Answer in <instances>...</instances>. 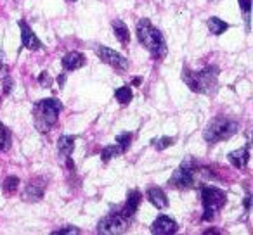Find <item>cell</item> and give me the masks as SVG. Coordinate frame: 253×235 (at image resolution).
Listing matches in <instances>:
<instances>
[{
	"label": "cell",
	"mask_w": 253,
	"mask_h": 235,
	"mask_svg": "<svg viewBox=\"0 0 253 235\" xmlns=\"http://www.w3.org/2000/svg\"><path fill=\"white\" fill-rule=\"evenodd\" d=\"M182 80L193 92L205 94V95H213L218 87V67L207 66L205 69L198 71V73L184 67Z\"/></svg>",
	"instance_id": "cell-1"
},
{
	"label": "cell",
	"mask_w": 253,
	"mask_h": 235,
	"mask_svg": "<svg viewBox=\"0 0 253 235\" xmlns=\"http://www.w3.org/2000/svg\"><path fill=\"white\" fill-rule=\"evenodd\" d=\"M137 38L142 43V47L149 50L153 57L162 59L167 56V42L163 38L162 32L149 23V19H141L137 23Z\"/></svg>",
	"instance_id": "cell-2"
},
{
	"label": "cell",
	"mask_w": 253,
	"mask_h": 235,
	"mask_svg": "<svg viewBox=\"0 0 253 235\" xmlns=\"http://www.w3.org/2000/svg\"><path fill=\"white\" fill-rule=\"evenodd\" d=\"M61 109H63V105L56 99H43V101L37 102L35 107H33V116H35L33 120H35L37 130L42 132V134L49 132L57 123Z\"/></svg>",
	"instance_id": "cell-3"
},
{
	"label": "cell",
	"mask_w": 253,
	"mask_h": 235,
	"mask_svg": "<svg viewBox=\"0 0 253 235\" xmlns=\"http://www.w3.org/2000/svg\"><path fill=\"white\" fill-rule=\"evenodd\" d=\"M236 132H238V123L220 116V118H215L207 125V128L203 132V138L208 144H217V142L231 138Z\"/></svg>",
	"instance_id": "cell-4"
},
{
	"label": "cell",
	"mask_w": 253,
	"mask_h": 235,
	"mask_svg": "<svg viewBox=\"0 0 253 235\" xmlns=\"http://www.w3.org/2000/svg\"><path fill=\"white\" fill-rule=\"evenodd\" d=\"M198 166L193 159H186L179 168L173 171L172 178L169 180V185L172 189H191L196 185V175H198Z\"/></svg>",
	"instance_id": "cell-5"
},
{
	"label": "cell",
	"mask_w": 253,
	"mask_h": 235,
	"mask_svg": "<svg viewBox=\"0 0 253 235\" xmlns=\"http://www.w3.org/2000/svg\"><path fill=\"white\" fill-rule=\"evenodd\" d=\"M201 201H203V220H213L215 213L225 204V192L217 187H203L201 189Z\"/></svg>",
	"instance_id": "cell-6"
},
{
	"label": "cell",
	"mask_w": 253,
	"mask_h": 235,
	"mask_svg": "<svg viewBox=\"0 0 253 235\" xmlns=\"http://www.w3.org/2000/svg\"><path fill=\"white\" fill-rule=\"evenodd\" d=\"M126 228H128V218H125L122 213H111L97 223V232L102 235L123 234Z\"/></svg>",
	"instance_id": "cell-7"
},
{
	"label": "cell",
	"mask_w": 253,
	"mask_h": 235,
	"mask_svg": "<svg viewBox=\"0 0 253 235\" xmlns=\"http://www.w3.org/2000/svg\"><path fill=\"white\" fill-rule=\"evenodd\" d=\"M95 54H97V56L101 57L102 63H106L108 66L115 67V69H120V71L128 69V61H126L123 56H120L118 52L111 50L109 47L99 45L97 49H95Z\"/></svg>",
	"instance_id": "cell-8"
},
{
	"label": "cell",
	"mask_w": 253,
	"mask_h": 235,
	"mask_svg": "<svg viewBox=\"0 0 253 235\" xmlns=\"http://www.w3.org/2000/svg\"><path fill=\"white\" fill-rule=\"evenodd\" d=\"M19 28H21V40H23V45L26 47L28 50H40L42 49V42L39 40V36L33 33V30L26 25L25 21H19Z\"/></svg>",
	"instance_id": "cell-9"
},
{
	"label": "cell",
	"mask_w": 253,
	"mask_h": 235,
	"mask_svg": "<svg viewBox=\"0 0 253 235\" xmlns=\"http://www.w3.org/2000/svg\"><path fill=\"white\" fill-rule=\"evenodd\" d=\"M43 192H45V183L42 180H33L26 185L25 192H23V199L28 202H37L43 197Z\"/></svg>",
	"instance_id": "cell-10"
},
{
	"label": "cell",
	"mask_w": 253,
	"mask_h": 235,
	"mask_svg": "<svg viewBox=\"0 0 253 235\" xmlns=\"http://www.w3.org/2000/svg\"><path fill=\"white\" fill-rule=\"evenodd\" d=\"M153 234H158V235H169V234H175L177 232V223L169 216H160L155 220L151 227Z\"/></svg>",
	"instance_id": "cell-11"
},
{
	"label": "cell",
	"mask_w": 253,
	"mask_h": 235,
	"mask_svg": "<svg viewBox=\"0 0 253 235\" xmlns=\"http://www.w3.org/2000/svg\"><path fill=\"white\" fill-rule=\"evenodd\" d=\"M141 192L139 190H130V192L126 194V202L122 209V214L125 218H132L137 211L139 204H141Z\"/></svg>",
	"instance_id": "cell-12"
},
{
	"label": "cell",
	"mask_w": 253,
	"mask_h": 235,
	"mask_svg": "<svg viewBox=\"0 0 253 235\" xmlns=\"http://www.w3.org/2000/svg\"><path fill=\"white\" fill-rule=\"evenodd\" d=\"M227 159H229V163H231L232 166H236V168H239V169L245 168V166L248 165V161H250V144H246L245 147L238 149V151L229 152Z\"/></svg>",
	"instance_id": "cell-13"
},
{
	"label": "cell",
	"mask_w": 253,
	"mask_h": 235,
	"mask_svg": "<svg viewBox=\"0 0 253 235\" xmlns=\"http://www.w3.org/2000/svg\"><path fill=\"white\" fill-rule=\"evenodd\" d=\"M146 197H148V201L156 207V209H165V207L169 206L167 194L163 192L162 189H158V187H151V189H148V192H146Z\"/></svg>",
	"instance_id": "cell-14"
},
{
	"label": "cell",
	"mask_w": 253,
	"mask_h": 235,
	"mask_svg": "<svg viewBox=\"0 0 253 235\" xmlns=\"http://www.w3.org/2000/svg\"><path fill=\"white\" fill-rule=\"evenodd\" d=\"M85 56L80 52H68L66 56L63 57V67L66 71H77L80 67L85 66Z\"/></svg>",
	"instance_id": "cell-15"
},
{
	"label": "cell",
	"mask_w": 253,
	"mask_h": 235,
	"mask_svg": "<svg viewBox=\"0 0 253 235\" xmlns=\"http://www.w3.org/2000/svg\"><path fill=\"white\" fill-rule=\"evenodd\" d=\"M113 26V33H115V36L118 38V42L122 43V45H128V42H130V33H128V28H126V25L122 21V19H115V21L111 23Z\"/></svg>",
	"instance_id": "cell-16"
},
{
	"label": "cell",
	"mask_w": 253,
	"mask_h": 235,
	"mask_svg": "<svg viewBox=\"0 0 253 235\" xmlns=\"http://www.w3.org/2000/svg\"><path fill=\"white\" fill-rule=\"evenodd\" d=\"M75 137H70V135H63V137L57 138V152H59L63 158H70L71 152L75 149Z\"/></svg>",
	"instance_id": "cell-17"
},
{
	"label": "cell",
	"mask_w": 253,
	"mask_h": 235,
	"mask_svg": "<svg viewBox=\"0 0 253 235\" xmlns=\"http://www.w3.org/2000/svg\"><path fill=\"white\" fill-rule=\"evenodd\" d=\"M207 26H208V30H210L211 35H222V33L229 28L227 23L222 21V19H218V18H210L207 21Z\"/></svg>",
	"instance_id": "cell-18"
},
{
	"label": "cell",
	"mask_w": 253,
	"mask_h": 235,
	"mask_svg": "<svg viewBox=\"0 0 253 235\" xmlns=\"http://www.w3.org/2000/svg\"><path fill=\"white\" fill-rule=\"evenodd\" d=\"M120 154H123V151L115 144V145H108V147L102 149L101 158H102V161H104V163H108V161H111L113 158H118Z\"/></svg>",
	"instance_id": "cell-19"
},
{
	"label": "cell",
	"mask_w": 253,
	"mask_h": 235,
	"mask_svg": "<svg viewBox=\"0 0 253 235\" xmlns=\"http://www.w3.org/2000/svg\"><path fill=\"white\" fill-rule=\"evenodd\" d=\"M115 97H116V101H118L122 105H126L128 102L132 101V90H130V87H120L118 90L115 92Z\"/></svg>",
	"instance_id": "cell-20"
},
{
	"label": "cell",
	"mask_w": 253,
	"mask_h": 235,
	"mask_svg": "<svg viewBox=\"0 0 253 235\" xmlns=\"http://www.w3.org/2000/svg\"><path fill=\"white\" fill-rule=\"evenodd\" d=\"M11 145V132L4 123H0V151H7Z\"/></svg>",
	"instance_id": "cell-21"
},
{
	"label": "cell",
	"mask_w": 253,
	"mask_h": 235,
	"mask_svg": "<svg viewBox=\"0 0 253 235\" xmlns=\"http://www.w3.org/2000/svg\"><path fill=\"white\" fill-rule=\"evenodd\" d=\"M173 142H175V138H172V137H162V138H158V140H153V145H155L156 151H165L170 145H173Z\"/></svg>",
	"instance_id": "cell-22"
},
{
	"label": "cell",
	"mask_w": 253,
	"mask_h": 235,
	"mask_svg": "<svg viewBox=\"0 0 253 235\" xmlns=\"http://www.w3.org/2000/svg\"><path fill=\"white\" fill-rule=\"evenodd\" d=\"M130 142H132V135L130 134H122V135H118V137H116V145H118L123 152L130 147Z\"/></svg>",
	"instance_id": "cell-23"
},
{
	"label": "cell",
	"mask_w": 253,
	"mask_h": 235,
	"mask_svg": "<svg viewBox=\"0 0 253 235\" xmlns=\"http://www.w3.org/2000/svg\"><path fill=\"white\" fill-rule=\"evenodd\" d=\"M18 185H19V178L18 176H9V178L4 180V190L9 194L16 192L18 190Z\"/></svg>",
	"instance_id": "cell-24"
},
{
	"label": "cell",
	"mask_w": 253,
	"mask_h": 235,
	"mask_svg": "<svg viewBox=\"0 0 253 235\" xmlns=\"http://www.w3.org/2000/svg\"><path fill=\"white\" fill-rule=\"evenodd\" d=\"M39 83L42 85V87H47V88H49L50 85H52V78L49 76V73H40Z\"/></svg>",
	"instance_id": "cell-25"
},
{
	"label": "cell",
	"mask_w": 253,
	"mask_h": 235,
	"mask_svg": "<svg viewBox=\"0 0 253 235\" xmlns=\"http://www.w3.org/2000/svg\"><path fill=\"white\" fill-rule=\"evenodd\" d=\"M54 235H59V234H80L77 227H64V228H59V230H54L52 232Z\"/></svg>",
	"instance_id": "cell-26"
},
{
	"label": "cell",
	"mask_w": 253,
	"mask_h": 235,
	"mask_svg": "<svg viewBox=\"0 0 253 235\" xmlns=\"http://www.w3.org/2000/svg\"><path fill=\"white\" fill-rule=\"evenodd\" d=\"M2 90H4V94L7 95V94H11V90H12V80L9 78V74H5L4 76V83H2Z\"/></svg>",
	"instance_id": "cell-27"
},
{
	"label": "cell",
	"mask_w": 253,
	"mask_h": 235,
	"mask_svg": "<svg viewBox=\"0 0 253 235\" xmlns=\"http://www.w3.org/2000/svg\"><path fill=\"white\" fill-rule=\"evenodd\" d=\"M239 5H241V9L245 11V14L248 16L250 12V5H252V0H239Z\"/></svg>",
	"instance_id": "cell-28"
},
{
	"label": "cell",
	"mask_w": 253,
	"mask_h": 235,
	"mask_svg": "<svg viewBox=\"0 0 253 235\" xmlns=\"http://www.w3.org/2000/svg\"><path fill=\"white\" fill-rule=\"evenodd\" d=\"M5 74H7V67H5L4 61H2V57H0V78H4Z\"/></svg>",
	"instance_id": "cell-29"
},
{
	"label": "cell",
	"mask_w": 253,
	"mask_h": 235,
	"mask_svg": "<svg viewBox=\"0 0 253 235\" xmlns=\"http://www.w3.org/2000/svg\"><path fill=\"white\" fill-rule=\"evenodd\" d=\"M245 207H246V211L252 209V196H246L245 197Z\"/></svg>",
	"instance_id": "cell-30"
},
{
	"label": "cell",
	"mask_w": 253,
	"mask_h": 235,
	"mask_svg": "<svg viewBox=\"0 0 253 235\" xmlns=\"http://www.w3.org/2000/svg\"><path fill=\"white\" fill-rule=\"evenodd\" d=\"M205 234L210 235V234H220V232H218V230H213V228H210V230H207V232H205Z\"/></svg>",
	"instance_id": "cell-31"
},
{
	"label": "cell",
	"mask_w": 253,
	"mask_h": 235,
	"mask_svg": "<svg viewBox=\"0 0 253 235\" xmlns=\"http://www.w3.org/2000/svg\"><path fill=\"white\" fill-rule=\"evenodd\" d=\"M64 80H66V76H64V74H61V76L57 78V81H59V85H63V83H64Z\"/></svg>",
	"instance_id": "cell-32"
},
{
	"label": "cell",
	"mask_w": 253,
	"mask_h": 235,
	"mask_svg": "<svg viewBox=\"0 0 253 235\" xmlns=\"http://www.w3.org/2000/svg\"><path fill=\"white\" fill-rule=\"evenodd\" d=\"M210 2H220V0H210Z\"/></svg>",
	"instance_id": "cell-33"
},
{
	"label": "cell",
	"mask_w": 253,
	"mask_h": 235,
	"mask_svg": "<svg viewBox=\"0 0 253 235\" xmlns=\"http://www.w3.org/2000/svg\"><path fill=\"white\" fill-rule=\"evenodd\" d=\"M68 2H75V0H68Z\"/></svg>",
	"instance_id": "cell-34"
}]
</instances>
